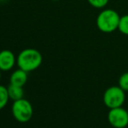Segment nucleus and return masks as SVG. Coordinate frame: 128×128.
<instances>
[{"label":"nucleus","mask_w":128,"mask_h":128,"mask_svg":"<svg viewBox=\"0 0 128 128\" xmlns=\"http://www.w3.org/2000/svg\"><path fill=\"white\" fill-rule=\"evenodd\" d=\"M2 71H1V70H0V80H1V77H2Z\"/></svg>","instance_id":"nucleus-14"},{"label":"nucleus","mask_w":128,"mask_h":128,"mask_svg":"<svg viewBox=\"0 0 128 128\" xmlns=\"http://www.w3.org/2000/svg\"><path fill=\"white\" fill-rule=\"evenodd\" d=\"M118 86L125 92H128V72H125L118 78Z\"/></svg>","instance_id":"nucleus-11"},{"label":"nucleus","mask_w":128,"mask_h":128,"mask_svg":"<svg viewBox=\"0 0 128 128\" xmlns=\"http://www.w3.org/2000/svg\"><path fill=\"white\" fill-rule=\"evenodd\" d=\"M87 1L92 7L100 9L104 8V6H106L109 0H87Z\"/></svg>","instance_id":"nucleus-12"},{"label":"nucleus","mask_w":128,"mask_h":128,"mask_svg":"<svg viewBox=\"0 0 128 128\" xmlns=\"http://www.w3.org/2000/svg\"><path fill=\"white\" fill-rule=\"evenodd\" d=\"M27 79H28V72L18 68V70L14 71L10 75V84L23 87L26 84Z\"/></svg>","instance_id":"nucleus-7"},{"label":"nucleus","mask_w":128,"mask_h":128,"mask_svg":"<svg viewBox=\"0 0 128 128\" xmlns=\"http://www.w3.org/2000/svg\"><path fill=\"white\" fill-rule=\"evenodd\" d=\"M7 0H0V3H4V2H6Z\"/></svg>","instance_id":"nucleus-13"},{"label":"nucleus","mask_w":128,"mask_h":128,"mask_svg":"<svg viewBox=\"0 0 128 128\" xmlns=\"http://www.w3.org/2000/svg\"><path fill=\"white\" fill-rule=\"evenodd\" d=\"M109 124L114 128H125L128 126V111L122 106L110 109L107 114Z\"/></svg>","instance_id":"nucleus-5"},{"label":"nucleus","mask_w":128,"mask_h":128,"mask_svg":"<svg viewBox=\"0 0 128 128\" xmlns=\"http://www.w3.org/2000/svg\"><path fill=\"white\" fill-rule=\"evenodd\" d=\"M12 112L17 121L20 123L28 122L33 115V108L30 102L24 98L13 102Z\"/></svg>","instance_id":"nucleus-4"},{"label":"nucleus","mask_w":128,"mask_h":128,"mask_svg":"<svg viewBox=\"0 0 128 128\" xmlns=\"http://www.w3.org/2000/svg\"><path fill=\"white\" fill-rule=\"evenodd\" d=\"M43 57L40 52L33 48H27L19 52L17 57V66L18 68L30 72L35 71L41 66Z\"/></svg>","instance_id":"nucleus-1"},{"label":"nucleus","mask_w":128,"mask_h":128,"mask_svg":"<svg viewBox=\"0 0 128 128\" xmlns=\"http://www.w3.org/2000/svg\"><path fill=\"white\" fill-rule=\"evenodd\" d=\"M120 16L114 10H103L97 17L96 24L98 29L104 33H111L118 30Z\"/></svg>","instance_id":"nucleus-2"},{"label":"nucleus","mask_w":128,"mask_h":128,"mask_svg":"<svg viewBox=\"0 0 128 128\" xmlns=\"http://www.w3.org/2000/svg\"><path fill=\"white\" fill-rule=\"evenodd\" d=\"M9 100H10V97H9L7 88L0 84V110L3 109L8 104Z\"/></svg>","instance_id":"nucleus-9"},{"label":"nucleus","mask_w":128,"mask_h":128,"mask_svg":"<svg viewBox=\"0 0 128 128\" xmlns=\"http://www.w3.org/2000/svg\"><path fill=\"white\" fill-rule=\"evenodd\" d=\"M52 1H59V0H52Z\"/></svg>","instance_id":"nucleus-15"},{"label":"nucleus","mask_w":128,"mask_h":128,"mask_svg":"<svg viewBox=\"0 0 128 128\" xmlns=\"http://www.w3.org/2000/svg\"><path fill=\"white\" fill-rule=\"evenodd\" d=\"M126 100L125 91L120 86H111L104 91L103 95V102L109 109L120 107Z\"/></svg>","instance_id":"nucleus-3"},{"label":"nucleus","mask_w":128,"mask_h":128,"mask_svg":"<svg viewBox=\"0 0 128 128\" xmlns=\"http://www.w3.org/2000/svg\"><path fill=\"white\" fill-rule=\"evenodd\" d=\"M17 64V57L10 50L0 52V70L2 72L10 71Z\"/></svg>","instance_id":"nucleus-6"},{"label":"nucleus","mask_w":128,"mask_h":128,"mask_svg":"<svg viewBox=\"0 0 128 128\" xmlns=\"http://www.w3.org/2000/svg\"><path fill=\"white\" fill-rule=\"evenodd\" d=\"M118 30L124 35L128 36V14L120 17Z\"/></svg>","instance_id":"nucleus-10"},{"label":"nucleus","mask_w":128,"mask_h":128,"mask_svg":"<svg viewBox=\"0 0 128 128\" xmlns=\"http://www.w3.org/2000/svg\"><path fill=\"white\" fill-rule=\"evenodd\" d=\"M7 90H8L10 100H12L13 101L23 98V97H24V89L21 86L10 84V86L7 87Z\"/></svg>","instance_id":"nucleus-8"}]
</instances>
